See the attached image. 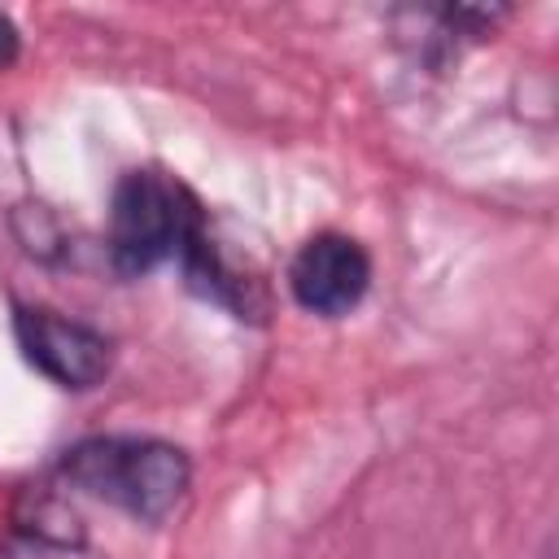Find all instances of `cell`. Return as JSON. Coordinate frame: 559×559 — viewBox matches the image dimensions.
Returning <instances> with one entry per match:
<instances>
[{"label":"cell","instance_id":"3","mask_svg":"<svg viewBox=\"0 0 559 559\" xmlns=\"http://www.w3.org/2000/svg\"><path fill=\"white\" fill-rule=\"evenodd\" d=\"M13 332L26 362L61 389H92L109 371V341L79 319H66L44 306H17Z\"/></svg>","mask_w":559,"mask_h":559},{"label":"cell","instance_id":"5","mask_svg":"<svg viewBox=\"0 0 559 559\" xmlns=\"http://www.w3.org/2000/svg\"><path fill=\"white\" fill-rule=\"evenodd\" d=\"M17 57V26L0 13V66H9Z\"/></svg>","mask_w":559,"mask_h":559},{"label":"cell","instance_id":"4","mask_svg":"<svg viewBox=\"0 0 559 559\" xmlns=\"http://www.w3.org/2000/svg\"><path fill=\"white\" fill-rule=\"evenodd\" d=\"M367 284H371V258L354 236H341V231L310 236L288 266V288H293L297 306H306L310 314H323V319L354 310L362 301Z\"/></svg>","mask_w":559,"mask_h":559},{"label":"cell","instance_id":"6","mask_svg":"<svg viewBox=\"0 0 559 559\" xmlns=\"http://www.w3.org/2000/svg\"><path fill=\"white\" fill-rule=\"evenodd\" d=\"M0 559H9V550H0Z\"/></svg>","mask_w":559,"mask_h":559},{"label":"cell","instance_id":"2","mask_svg":"<svg viewBox=\"0 0 559 559\" xmlns=\"http://www.w3.org/2000/svg\"><path fill=\"white\" fill-rule=\"evenodd\" d=\"M201 231V205L175 175L131 170L118 179L109 205V253L122 275H140L166 258H179Z\"/></svg>","mask_w":559,"mask_h":559},{"label":"cell","instance_id":"1","mask_svg":"<svg viewBox=\"0 0 559 559\" xmlns=\"http://www.w3.org/2000/svg\"><path fill=\"white\" fill-rule=\"evenodd\" d=\"M61 476L135 520H162L188 489V454L153 437H87L61 454Z\"/></svg>","mask_w":559,"mask_h":559}]
</instances>
